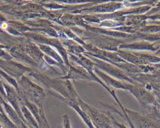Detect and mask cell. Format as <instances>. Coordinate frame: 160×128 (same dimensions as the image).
<instances>
[{
    "label": "cell",
    "instance_id": "8992f818",
    "mask_svg": "<svg viewBox=\"0 0 160 128\" xmlns=\"http://www.w3.org/2000/svg\"><path fill=\"white\" fill-rule=\"evenodd\" d=\"M129 119L136 128H160V121L149 117L142 113L124 107Z\"/></svg>",
    "mask_w": 160,
    "mask_h": 128
},
{
    "label": "cell",
    "instance_id": "4316f807",
    "mask_svg": "<svg viewBox=\"0 0 160 128\" xmlns=\"http://www.w3.org/2000/svg\"><path fill=\"white\" fill-rule=\"evenodd\" d=\"M159 11H160V1L157 2V4H156V6L154 7L151 8L149 11H148L145 15L149 16H151L153 14H154L157 12H159Z\"/></svg>",
    "mask_w": 160,
    "mask_h": 128
},
{
    "label": "cell",
    "instance_id": "8fae6325",
    "mask_svg": "<svg viewBox=\"0 0 160 128\" xmlns=\"http://www.w3.org/2000/svg\"><path fill=\"white\" fill-rule=\"evenodd\" d=\"M3 85L4 87V89L6 91V100L9 102L10 105L12 107V108L16 111V112L18 113L19 115V117L24 122V123L26 124L24 118L22 114L21 111V107L20 105L19 104V102L18 101V97H17V94L16 91H14V89L12 87H9L7 84H4L3 82Z\"/></svg>",
    "mask_w": 160,
    "mask_h": 128
},
{
    "label": "cell",
    "instance_id": "5b68a950",
    "mask_svg": "<svg viewBox=\"0 0 160 128\" xmlns=\"http://www.w3.org/2000/svg\"><path fill=\"white\" fill-rule=\"evenodd\" d=\"M59 79L63 80H83L88 81H95L100 84L102 87H104L108 92L109 93L111 89L108 87L96 75L94 76H91L86 70L80 66H71L69 67L68 72L66 75L62 77H58Z\"/></svg>",
    "mask_w": 160,
    "mask_h": 128
},
{
    "label": "cell",
    "instance_id": "7a4b0ae2",
    "mask_svg": "<svg viewBox=\"0 0 160 128\" xmlns=\"http://www.w3.org/2000/svg\"><path fill=\"white\" fill-rule=\"evenodd\" d=\"M82 54L86 56L87 57H88L89 59H90L95 64V67L101 70L108 75L116 79H119L121 82H128V83H130L134 85L139 84V83L134 81L132 79H131L130 77L126 75L125 72H124L122 70L119 69L118 67L108 62L92 57L88 54Z\"/></svg>",
    "mask_w": 160,
    "mask_h": 128
},
{
    "label": "cell",
    "instance_id": "277c9868",
    "mask_svg": "<svg viewBox=\"0 0 160 128\" xmlns=\"http://www.w3.org/2000/svg\"><path fill=\"white\" fill-rule=\"evenodd\" d=\"M127 91H129L137 99L141 107L149 106H158L159 102L154 95L146 89L141 84L134 85L128 82H124Z\"/></svg>",
    "mask_w": 160,
    "mask_h": 128
},
{
    "label": "cell",
    "instance_id": "cb8c5ba5",
    "mask_svg": "<svg viewBox=\"0 0 160 128\" xmlns=\"http://www.w3.org/2000/svg\"><path fill=\"white\" fill-rule=\"evenodd\" d=\"M0 76L3 77L8 82H9L11 85H12L16 89H18V84L16 82V79H14L12 77H11L9 75H8L7 73H6L4 71L1 70L0 69Z\"/></svg>",
    "mask_w": 160,
    "mask_h": 128
},
{
    "label": "cell",
    "instance_id": "ba28073f",
    "mask_svg": "<svg viewBox=\"0 0 160 128\" xmlns=\"http://www.w3.org/2000/svg\"><path fill=\"white\" fill-rule=\"evenodd\" d=\"M0 67L5 71V72L12 77H21L24 72L31 71V69L22 65L20 63L11 60L0 59Z\"/></svg>",
    "mask_w": 160,
    "mask_h": 128
},
{
    "label": "cell",
    "instance_id": "7c38bea8",
    "mask_svg": "<svg viewBox=\"0 0 160 128\" xmlns=\"http://www.w3.org/2000/svg\"><path fill=\"white\" fill-rule=\"evenodd\" d=\"M68 55L69 56V57L71 59V60H72V61L77 63L79 66L83 67L91 76H96V74L94 72V67H95V64L90 59H89L82 54L75 56L68 52Z\"/></svg>",
    "mask_w": 160,
    "mask_h": 128
},
{
    "label": "cell",
    "instance_id": "836d02e7",
    "mask_svg": "<svg viewBox=\"0 0 160 128\" xmlns=\"http://www.w3.org/2000/svg\"><path fill=\"white\" fill-rule=\"evenodd\" d=\"M159 108H160V102H159Z\"/></svg>",
    "mask_w": 160,
    "mask_h": 128
},
{
    "label": "cell",
    "instance_id": "52a82bcc",
    "mask_svg": "<svg viewBox=\"0 0 160 128\" xmlns=\"http://www.w3.org/2000/svg\"><path fill=\"white\" fill-rule=\"evenodd\" d=\"M122 7H125L123 1H110L108 2L98 4L96 5L94 4L90 7L82 8L81 9L74 11L73 12L81 13L82 12H86L88 13H98L99 14H110L119 11Z\"/></svg>",
    "mask_w": 160,
    "mask_h": 128
},
{
    "label": "cell",
    "instance_id": "83f0119b",
    "mask_svg": "<svg viewBox=\"0 0 160 128\" xmlns=\"http://www.w3.org/2000/svg\"><path fill=\"white\" fill-rule=\"evenodd\" d=\"M62 124L64 128H72L70 122V119L68 115L64 114L62 117Z\"/></svg>",
    "mask_w": 160,
    "mask_h": 128
},
{
    "label": "cell",
    "instance_id": "d6986e66",
    "mask_svg": "<svg viewBox=\"0 0 160 128\" xmlns=\"http://www.w3.org/2000/svg\"><path fill=\"white\" fill-rule=\"evenodd\" d=\"M21 111L26 123H28L34 128H39L36 120L35 119L34 117L26 106L24 105L21 106Z\"/></svg>",
    "mask_w": 160,
    "mask_h": 128
},
{
    "label": "cell",
    "instance_id": "d6a6232c",
    "mask_svg": "<svg viewBox=\"0 0 160 128\" xmlns=\"http://www.w3.org/2000/svg\"><path fill=\"white\" fill-rule=\"evenodd\" d=\"M0 112H3V110H2V107L0 105Z\"/></svg>",
    "mask_w": 160,
    "mask_h": 128
},
{
    "label": "cell",
    "instance_id": "484cf974",
    "mask_svg": "<svg viewBox=\"0 0 160 128\" xmlns=\"http://www.w3.org/2000/svg\"><path fill=\"white\" fill-rule=\"evenodd\" d=\"M6 47L5 46H3V45H1L0 44V57L1 58H2V59H5V60H11L12 59V56L8 54L7 52H6V51H4L3 50L4 48H6Z\"/></svg>",
    "mask_w": 160,
    "mask_h": 128
},
{
    "label": "cell",
    "instance_id": "9c48e42d",
    "mask_svg": "<svg viewBox=\"0 0 160 128\" xmlns=\"http://www.w3.org/2000/svg\"><path fill=\"white\" fill-rule=\"evenodd\" d=\"M156 43H151L146 41H138L131 43L124 42L118 46V49H130L140 51H151L156 52L160 49V45H156Z\"/></svg>",
    "mask_w": 160,
    "mask_h": 128
},
{
    "label": "cell",
    "instance_id": "5bb4252c",
    "mask_svg": "<svg viewBox=\"0 0 160 128\" xmlns=\"http://www.w3.org/2000/svg\"><path fill=\"white\" fill-rule=\"evenodd\" d=\"M116 52L121 59H122L126 62L136 66L146 64L141 59H140L138 57L134 54L132 52L126 51L123 49H118Z\"/></svg>",
    "mask_w": 160,
    "mask_h": 128
},
{
    "label": "cell",
    "instance_id": "e575fe53",
    "mask_svg": "<svg viewBox=\"0 0 160 128\" xmlns=\"http://www.w3.org/2000/svg\"><path fill=\"white\" fill-rule=\"evenodd\" d=\"M112 128H114V127H112Z\"/></svg>",
    "mask_w": 160,
    "mask_h": 128
},
{
    "label": "cell",
    "instance_id": "e0dca14e",
    "mask_svg": "<svg viewBox=\"0 0 160 128\" xmlns=\"http://www.w3.org/2000/svg\"><path fill=\"white\" fill-rule=\"evenodd\" d=\"M38 46L40 50L45 53V55L51 57L61 65L66 66L61 56L56 51H55L50 46L42 44H39Z\"/></svg>",
    "mask_w": 160,
    "mask_h": 128
},
{
    "label": "cell",
    "instance_id": "9a60e30c",
    "mask_svg": "<svg viewBox=\"0 0 160 128\" xmlns=\"http://www.w3.org/2000/svg\"><path fill=\"white\" fill-rule=\"evenodd\" d=\"M9 52H10V55L20 61H24L27 63H29L31 65L34 66H38V64L29 56H28L26 53L25 51L21 49L20 48L16 47V46H13L11 48L9 49Z\"/></svg>",
    "mask_w": 160,
    "mask_h": 128
},
{
    "label": "cell",
    "instance_id": "1f68e13d",
    "mask_svg": "<svg viewBox=\"0 0 160 128\" xmlns=\"http://www.w3.org/2000/svg\"><path fill=\"white\" fill-rule=\"evenodd\" d=\"M19 128H29V127L28 126H27L26 124H23Z\"/></svg>",
    "mask_w": 160,
    "mask_h": 128
},
{
    "label": "cell",
    "instance_id": "f1b7e54d",
    "mask_svg": "<svg viewBox=\"0 0 160 128\" xmlns=\"http://www.w3.org/2000/svg\"><path fill=\"white\" fill-rule=\"evenodd\" d=\"M0 94L4 98H5V99H6V91L3 85V82L1 81V79H0Z\"/></svg>",
    "mask_w": 160,
    "mask_h": 128
},
{
    "label": "cell",
    "instance_id": "d4e9b609",
    "mask_svg": "<svg viewBox=\"0 0 160 128\" xmlns=\"http://www.w3.org/2000/svg\"><path fill=\"white\" fill-rule=\"evenodd\" d=\"M106 113L108 114V116H109V117L111 119V123L113 126H116V127H118V128H128L123 123H120L111 114V113L109 111H106Z\"/></svg>",
    "mask_w": 160,
    "mask_h": 128
},
{
    "label": "cell",
    "instance_id": "4fadbf2b",
    "mask_svg": "<svg viewBox=\"0 0 160 128\" xmlns=\"http://www.w3.org/2000/svg\"><path fill=\"white\" fill-rule=\"evenodd\" d=\"M0 101H1V103L2 104L3 107L4 108L8 117L10 119V120L18 127V128H19L24 123V122L21 119L18 113L16 112V111L12 108V107L8 104L6 102H5L1 97H0Z\"/></svg>",
    "mask_w": 160,
    "mask_h": 128
},
{
    "label": "cell",
    "instance_id": "44dd1931",
    "mask_svg": "<svg viewBox=\"0 0 160 128\" xmlns=\"http://www.w3.org/2000/svg\"><path fill=\"white\" fill-rule=\"evenodd\" d=\"M138 32L147 34H156L160 33V26L156 24H149L140 28Z\"/></svg>",
    "mask_w": 160,
    "mask_h": 128
},
{
    "label": "cell",
    "instance_id": "603a6c76",
    "mask_svg": "<svg viewBox=\"0 0 160 128\" xmlns=\"http://www.w3.org/2000/svg\"><path fill=\"white\" fill-rule=\"evenodd\" d=\"M109 94H110L111 96L114 99V100L116 101V102L118 104L120 108L121 109V110H122V113H123V115H121V116L122 117H123L125 120H126V121H128V124H129V126H130L131 128H136V127L134 126V125L132 124V122L131 121V120L129 119V117H128L127 113H126V111H124V106H122V104H121V102L119 101V100L118 99V97H117V96H116V93H115V91H114V90L111 89V92H110Z\"/></svg>",
    "mask_w": 160,
    "mask_h": 128
},
{
    "label": "cell",
    "instance_id": "f546056e",
    "mask_svg": "<svg viewBox=\"0 0 160 128\" xmlns=\"http://www.w3.org/2000/svg\"><path fill=\"white\" fill-rule=\"evenodd\" d=\"M152 66L156 69V71L158 72H160V63H158V64H152Z\"/></svg>",
    "mask_w": 160,
    "mask_h": 128
},
{
    "label": "cell",
    "instance_id": "4dcf8cb0",
    "mask_svg": "<svg viewBox=\"0 0 160 128\" xmlns=\"http://www.w3.org/2000/svg\"><path fill=\"white\" fill-rule=\"evenodd\" d=\"M154 55H156V56H158V57H160V49H159L158 51H157L156 52H155Z\"/></svg>",
    "mask_w": 160,
    "mask_h": 128
},
{
    "label": "cell",
    "instance_id": "2e32d148",
    "mask_svg": "<svg viewBox=\"0 0 160 128\" xmlns=\"http://www.w3.org/2000/svg\"><path fill=\"white\" fill-rule=\"evenodd\" d=\"M66 102L77 112V113L79 115L81 118L83 120L84 122L88 127V128H95V127L92 124V123L90 118L89 117V116L80 108V107L79 106V105H78V104L77 103L76 101H66Z\"/></svg>",
    "mask_w": 160,
    "mask_h": 128
},
{
    "label": "cell",
    "instance_id": "ffe728a7",
    "mask_svg": "<svg viewBox=\"0 0 160 128\" xmlns=\"http://www.w3.org/2000/svg\"><path fill=\"white\" fill-rule=\"evenodd\" d=\"M24 51L29 54L31 57H34L36 60H41L44 57V54L40 49L32 44H29L26 46V47H24Z\"/></svg>",
    "mask_w": 160,
    "mask_h": 128
},
{
    "label": "cell",
    "instance_id": "3957f363",
    "mask_svg": "<svg viewBox=\"0 0 160 128\" xmlns=\"http://www.w3.org/2000/svg\"><path fill=\"white\" fill-rule=\"evenodd\" d=\"M18 87H19L25 96L30 98L33 102H36L38 107L42 109L46 95L44 90L41 87L24 76H22L19 80Z\"/></svg>",
    "mask_w": 160,
    "mask_h": 128
},
{
    "label": "cell",
    "instance_id": "7402d4cb",
    "mask_svg": "<svg viewBox=\"0 0 160 128\" xmlns=\"http://www.w3.org/2000/svg\"><path fill=\"white\" fill-rule=\"evenodd\" d=\"M99 27H108V28H115L123 25L122 23L112 19H106L101 21L99 24Z\"/></svg>",
    "mask_w": 160,
    "mask_h": 128
},
{
    "label": "cell",
    "instance_id": "ac0fdd59",
    "mask_svg": "<svg viewBox=\"0 0 160 128\" xmlns=\"http://www.w3.org/2000/svg\"><path fill=\"white\" fill-rule=\"evenodd\" d=\"M137 57L141 59L146 64H153L160 63V57L154 55L139 52H132Z\"/></svg>",
    "mask_w": 160,
    "mask_h": 128
},
{
    "label": "cell",
    "instance_id": "30bf717a",
    "mask_svg": "<svg viewBox=\"0 0 160 128\" xmlns=\"http://www.w3.org/2000/svg\"><path fill=\"white\" fill-rule=\"evenodd\" d=\"M94 72L102 81H104L103 82L108 87H113L116 89L127 91L124 82L118 81V79L108 75L96 67H94Z\"/></svg>",
    "mask_w": 160,
    "mask_h": 128
},
{
    "label": "cell",
    "instance_id": "6da1fadb",
    "mask_svg": "<svg viewBox=\"0 0 160 128\" xmlns=\"http://www.w3.org/2000/svg\"><path fill=\"white\" fill-rule=\"evenodd\" d=\"M80 108L89 116L95 128H112L111 119L106 111H100L83 101L80 97L76 100Z\"/></svg>",
    "mask_w": 160,
    "mask_h": 128
}]
</instances>
